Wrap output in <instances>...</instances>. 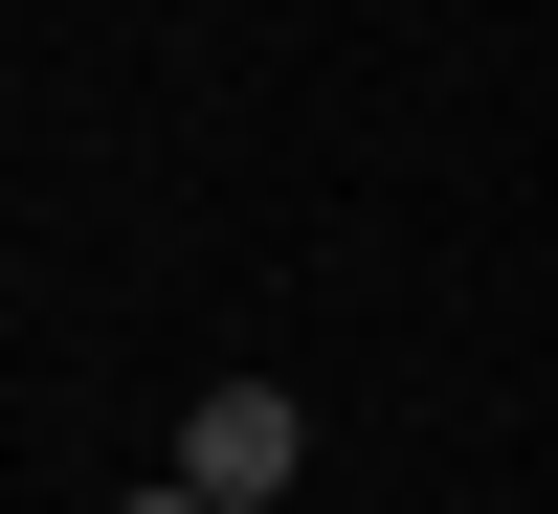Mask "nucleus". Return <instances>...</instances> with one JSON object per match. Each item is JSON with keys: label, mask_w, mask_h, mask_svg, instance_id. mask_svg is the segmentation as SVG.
<instances>
[{"label": "nucleus", "mask_w": 558, "mask_h": 514, "mask_svg": "<svg viewBox=\"0 0 558 514\" xmlns=\"http://www.w3.org/2000/svg\"><path fill=\"white\" fill-rule=\"evenodd\" d=\"M313 470V426H291V381H202V426H179V492L202 514H268Z\"/></svg>", "instance_id": "1"}, {"label": "nucleus", "mask_w": 558, "mask_h": 514, "mask_svg": "<svg viewBox=\"0 0 558 514\" xmlns=\"http://www.w3.org/2000/svg\"><path fill=\"white\" fill-rule=\"evenodd\" d=\"M112 514H202V492H112Z\"/></svg>", "instance_id": "2"}]
</instances>
